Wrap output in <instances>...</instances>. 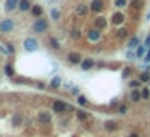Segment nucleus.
Here are the masks:
<instances>
[{
    "label": "nucleus",
    "instance_id": "f257e3e1",
    "mask_svg": "<svg viewBox=\"0 0 150 137\" xmlns=\"http://www.w3.org/2000/svg\"><path fill=\"white\" fill-rule=\"evenodd\" d=\"M47 28H49V23L44 18H37L34 21V24H32V29L36 32H44V31H47Z\"/></svg>",
    "mask_w": 150,
    "mask_h": 137
},
{
    "label": "nucleus",
    "instance_id": "f03ea898",
    "mask_svg": "<svg viewBox=\"0 0 150 137\" xmlns=\"http://www.w3.org/2000/svg\"><path fill=\"white\" fill-rule=\"evenodd\" d=\"M23 45H24V50H26V52H34V50H37L39 42L36 40L34 37H28V39H24Z\"/></svg>",
    "mask_w": 150,
    "mask_h": 137
},
{
    "label": "nucleus",
    "instance_id": "7ed1b4c3",
    "mask_svg": "<svg viewBox=\"0 0 150 137\" xmlns=\"http://www.w3.org/2000/svg\"><path fill=\"white\" fill-rule=\"evenodd\" d=\"M13 21L11 19H3V21L0 23V31L2 32H10V31H13Z\"/></svg>",
    "mask_w": 150,
    "mask_h": 137
},
{
    "label": "nucleus",
    "instance_id": "20e7f679",
    "mask_svg": "<svg viewBox=\"0 0 150 137\" xmlns=\"http://www.w3.org/2000/svg\"><path fill=\"white\" fill-rule=\"evenodd\" d=\"M68 61H70L71 65H79V63H82V58H81V55H79V53L71 52L70 55H68Z\"/></svg>",
    "mask_w": 150,
    "mask_h": 137
},
{
    "label": "nucleus",
    "instance_id": "39448f33",
    "mask_svg": "<svg viewBox=\"0 0 150 137\" xmlns=\"http://www.w3.org/2000/svg\"><path fill=\"white\" fill-rule=\"evenodd\" d=\"M91 10L95 11V13H100V11L103 10V2H102V0H94L91 3Z\"/></svg>",
    "mask_w": 150,
    "mask_h": 137
},
{
    "label": "nucleus",
    "instance_id": "423d86ee",
    "mask_svg": "<svg viewBox=\"0 0 150 137\" xmlns=\"http://www.w3.org/2000/svg\"><path fill=\"white\" fill-rule=\"evenodd\" d=\"M70 106L66 105V103H63V102H53V111L57 113H63L65 110H68Z\"/></svg>",
    "mask_w": 150,
    "mask_h": 137
},
{
    "label": "nucleus",
    "instance_id": "0eeeda50",
    "mask_svg": "<svg viewBox=\"0 0 150 137\" xmlns=\"http://www.w3.org/2000/svg\"><path fill=\"white\" fill-rule=\"evenodd\" d=\"M18 5H20V0H7L5 2V10L13 11L15 8H18Z\"/></svg>",
    "mask_w": 150,
    "mask_h": 137
},
{
    "label": "nucleus",
    "instance_id": "6e6552de",
    "mask_svg": "<svg viewBox=\"0 0 150 137\" xmlns=\"http://www.w3.org/2000/svg\"><path fill=\"white\" fill-rule=\"evenodd\" d=\"M39 121H40L42 124H49L50 121H52V116H50L49 113L42 111V113H39Z\"/></svg>",
    "mask_w": 150,
    "mask_h": 137
},
{
    "label": "nucleus",
    "instance_id": "1a4fd4ad",
    "mask_svg": "<svg viewBox=\"0 0 150 137\" xmlns=\"http://www.w3.org/2000/svg\"><path fill=\"white\" fill-rule=\"evenodd\" d=\"M18 8H20L21 11H28V10H31V2L29 0H20V5H18Z\"/></svg>",
    "mask_w": 150,
    "mask_h": 137
},
{
    "label": "nucleus",
    "instance_id": "9d476101",
    "mask_svg": "<svg viewBox=\"0 0 150 137\" xmlns=\"http://www.w3.org/2000/svg\"><path fill=\"white\" fill-rule=\"evenodd\" d=\"M94 66V60H92V58H86V60H82V63H81V68H82V70H91V68Z\"/></svg>",
    "mask_w": 150,
    "mask_h": 137
},
{
    "label": "nucleus",
    "instance_id": "9b49d317",
    "mask_svg": "<svg viewBox=\"0 0 150 137\" xmlns=\"http://www.w3.org/2000/svg\"><path fill=\"white\" fill-rule=\"evenodd\" d=\"M89 40L91 42H95V40H98V37H100V34H98V29H92V31H89Z\"/></svg>",
    "mask_w": 150,
    "mask_h": 137
},
{
    "label": "nucleus",
    "instance_id": "f8f14e48",
    "mask_svg": "<svg viewBox=\"0 0 150 137\" xmlns=\"http://www.w3.org/2000/svg\"><path fill=\"white\" fill-rule=\"evenodd\" d=\"M31 13L34 15L36 18H40V15L44 13V8H42V7H39V5H34V7L31 8Z\"/></svg>",
    "mask_w": 150,
    "mask_h": 137
},
{
    "label": "nucleus",
    "instance_id": "ddd939ff",
    "mask_svg": "<svg viewBox=\"0 0 150 137\" xmlns=\"http://www.w3.org/2000/svg\"><path fill=\"white\" fill-rule=\"evenodd\" d=\"M140 99H142V92H139V90L134 89V90L131 92V100H133V102H139Z\"/></svg>",
    "mask_w": 150,
    "mask_h": 137
},
{
    "label": "nucleus",
    "instance_id": "4468645a",
    "mask_svg": "<svg viewBox=\"0 0 150 137\" xmlns=\"http://www.w3.org/2000/svg\"><path fill=\"white\" fill-rule=\"evenodd\" d=\"M105 26H107L105 18H97V19H95V29H103Z\"/></svg>",
    "mask_w": 150,
    "mask_h": 137
},
{
    "label": "nucleus",
    "instance_id": "2eb2a0df",
    "mask_svg": "<svg viewBox=\"0 0 150 137\" xmlns=\"http://www.w3.org/2000/svg\"><path fill=\"white\" fill-rule=\"evenodd\" d=\"M128 47H129L131 50L136 49V47H139V37H133V39H131L129 44H128Z\"/></svg>",
    "mask_w": 150,
    "mask_h": 137
},
{
    "label": "nucleus",
    "instance_id": "dca6fc26",
    "mask_svg": "<svg viewBox=\"0 0 150 137\" xmlns=\"http://www.w3.org/2000/svg\"><path fill=\"white\" fill-rule=\"evenodd\" d=\"M131 7L136 8V10H140V8L144 7V0H133V3H131Z\"/></svg>",
    "mask_w": 150,
    "mask_h": 137
},
{
    "label": "nucleus",
    "instance_id": "f3484780",
    "mask_svg": "<svg viewBox=\"0 0 150 137\" xmlns=\"http://www.w3.org/2000/svg\"><path fill=\"white\" fill-rule=\"evenodd\" d=\"M76 13L79 15V16H84V15L87 13V7H84V5H79V7L76 8Z\"/></svg>",
    "mask_w": 150,
    "mask_h": 137
},
{
    "label": "nucleus",
    "instance_id": "a211bd4d",
    "mask_svg": "<svg viewBox=\"0 0 150 137\" xmlns=\"http://www.w3.org/2000/svg\"><path fill=\"white\" fill-rule=\"evenodd\" d=\"M77 118H79L81 121H87L91 116H89V113H86V111H77Z\"/></svg>",
    "mask_w": 150,
    "mask_h": 137
},
{
    "label": "nucleus",
    "instance_id": "6ab92c4d",
    "mask_svg": "<svg viewBox=\"0 0 150 137\" xmlns=\"http://www.w3.org/2000/svg\"><path fill=\"white\" fill-rule=\"evenodd\" d=\"M121 21H123V15L121 13H115V15H113V23H115V24H119Z\"/></svg>",
    "mask_w": 150,
    "mask_h": 137
},
{
    "label": "nucleus",
    "instance_id": "aec40b11",
    "mask_svg": "<svg viewBox=\"0 0 150 137\" xmlns=\"http://www.w3.org/2000/svg\"><path fill=\"white\" fill-rule=\"evenodd\" d=\"M126 34H128V31H126L124 28H121V29H118V32H116V35H118L119 39H124L126 37Z\"/></svg>",
    "mask_w": 150,
    "mask_h": 137
},
{
    "label": "nucleus",
    "instance_id": "412c9836",
    "mask_svg": "<svg viewBox=\"0 0 150 137\" xmlns=\"http://www.w3.org/2000/svg\"><path fill=\"white\" fill-rule=\"evenodd\" d=\"M147 49H149L147 45H140L139 49H137V56H144V53H145Z\"/></svg>",
    "mask_w": 150,
    "mask_h": 137
},
{
    "label": "nucleus",
    "instance_id": "4be33fe9",
    "mask_svg": "<svg viewBox=\"0 0 150 137\" xmlns=\"http://www.w3.org/2000/svg\"><path fill=\"white\" fill-rule=\"evenodd\" d=\"M50 45H52V49H60V42L57 40L55 37H52V39H50Z\"/></svg>",
    "mask_w": 150,
    "mask_h": 137
},
{
    "label": "nucleus",
    "instance_id": "5701e85b",
    "mask_svg": "<svg viewBox=\"0 0 150 137\" xmlns=\"http://www.w3.org/2000/svg\"><path fill=\"white\" fill-rule=\"evenodd\" d=\"M5 73H7L8 76H13V74H15V71H13V68H11V65H5Z\"/></svg>",
    "mask_w": 150,
    "mask_h": 137
},
{
    "label": "nucleus",
    "instance_id": "b1692460",
    "mask_svg": "<svg viewBox=\"0 0 150 137\" xmlns=\"http://www.w3.org/2000/svg\"><path fill=\"white\" fill-rule=\"evenodd\" d=\"M140 81H142V82L150 81V73H142V74H140Z\"/></svg>",
    "mask_w": 150,
    "mask_h": 137
},
{
    "label": "nucleus",
    "instance_id": "393cba45",
    "mask_svg": "<svg viewBox=\"0 0 150 137\" xmlns=\"http://www.w3.org/2000/svg\"><path fill=\"white\" fill-rule=\"evenodd\" d=\"M129 86H131L133 89H137V87L140 86V81H131V82H129Z\"/></svg>",
    "mask_w": 150,
    "mask_h": 137
},
{
    "label": "nucleus",
    "instance_id": "a878e982",
    "mask_svg": "<svg viewBox=\"0 0 150 137\" xmlns=\"http://www.w3.org/2000/svg\"><path fill=\"white\" fill-rule=\"evenodd\" d=\"M149 97H150V92H149V89H144V90H142V99H149Z\"/></svg>",
    "mask_w": 150,
    "mask_h": 137
},
{
    "label": "nucleus",
    "instance_id": "bb28decb",
    "mask_svg": "<svg viewBox=\"0 0 150 137\" xmlns=\"http://www.w3.org/2000/svg\"><path fill=\"white\" fill-rule=\"evenodd\" d=\"M77 102H79V105H87V100H86V97H82V95L77 99Z\"/></svg>",
    "mask_w": 150,
    "mask_h": 137
},
{
    "label": "nucleus",
    "instance_id": "cd10ccee",
    "mask_svg": "<svg viewBox=\"0 0 150 137\" xmlns=\"http://www.w3.org/2000/svg\"><path fill=\"white\" fill-rule=\"evenodd\" d=\"M115 5H116V7H124L126 0H115Z\"/></svg>",
    "mask_w": 150,
    "mask_h": 137
},
{
    "label": "nucleus",
    "instance_id": "c85d7f7f",
    "mask_svg": "<svg viewBox=\"0 0 150 137\" xmlns=\"http://www.w3.org/2000/svg\"><path fill=\"white\" fill-rule=\"evenodd\" d=\"M131 74V68H124L123 70V77H128Z\"/></svg>",
    "mask_w": 150,
    "mask_h": 137
},
{
    "label": "nucleus",
    "instance_id": "c756f323",
    "mask_svg": "<svg viewBox=\"0 0 150 137\" xmlns=\"http://www.w3.org/2000/svg\"><path fill=\"white\" fill-rule=\"evenodd\" d=\"M58 86H60V77H55L52 81V87H58Z\"/></svg>",
    "mask_w": 150,
    "mask_h": 137
},
{
    "label": "nucleus",
    "instance_id": "7c9ffc66",
    "mask_svg": "<svg viewBox=\"0 0 150 137\" xmlns=\"http://www.w3.org/2000/svg\"><path fill=\"white\" fill-rule=\"evenodd\" d=\"M58 16H60L58 10H55V8H53V10H52V18H53V19H58Z\"/></svg>",
    "mask_w": 150,
    "mask_h": 137
},
{
    "label": "nucleus",
    "instance_id": "2f4dec72",
    "mask_svg": "<svg viewBox=\"0 0 150 137\" xmlns=\"http://www.w3.org/2000/svg\"><path fill=\"white\" fill-rule=\"evenodd\" d=\"M126 110H128V108H126V105H119V106H118V111L121 113V115H124Z\"/></svg>",
    "mask_w": 150,
    "mask_h": 137
},
{
    "label": "nucleus",
    "instance_id": "473e14b6",
    "mask_svg": "<svg viewBox=\"0 0 150 137\" xmlns=\"http://www.w3.org/2000/svg\"><path fill=\"white\" fill-rule=\"evenodd\" d=\"M21 123V116H13V124L16 126V124Z\"/></svg>",
    "mask_w": 150,
    "mask_h": 137
},
{
    "label": "nucleus",
    "instance_id": "72a5a7b5",
    "mask_svg": "<svg viewBox=\"0 0 150 137\" xmlns=\"http://www.w3.org/2000/svg\"><path fill=\"white\" fill-rule=\"evenodd\" d=\"M73 37H74V39H79V37H81V32L77 31V29H74V31H73Z\"/></svg>",
    "mask_w": 150,
    "mask_h": 137
},
{
    "label": "nucleus",
    "instance_id": "f704fd0d",
    "mask_svg": "<svg viewBox=\"0 0 150 137\" xmlns=\"http://www.w3.org/2000/svg\"><path fill=\"white\" fill-rule=\"evenodd\" d=\"M145 45H147V47H149V49H150V35H149V37L145 39Z\"/></svg>",
    "mask_w": 150,
    "mask_h": 137
},
{
    "label": "nucleus",
    "instance_id": "c9c22d12",
    "mask_svg": "<svg viewBox=\"0 0 150 137\" xmlns=\"http://www.w3.org/2000/svg\"><path fill=\"white\" fill-rule=\"evenodd\" d=\"M145 61H150V49H149V52H147V55H145Z\"/></svg>",
    "mask_w": 150,
    "mask_h": 137
},
{
    "label": "nucleus",
    "instance_id": "e433bc0d",
    "mask_svg": "<svg viewBox=\"0 0 150 137\" xmlns=\"http://www.w3.org/2000/svg\"><path fill=\"white\" fill-rule=\"evenodd\" d=\"M129 137H139V134H131Z\"/></svg>",
    "mask_w": 150,
    "mask_h": 137
},
{
    "label": "nucleus",
    "instance_id": "4c0bfd02",
    "mask_svg": "<svg viewBox=\"0 0 150 137\" xmlns=\"http://www.w3.org/2000/svg\"><path fill=\"white\" fill-rule=\"evenodd\" d=\"M147 18H149V19H150V13H149V16H147Z\"/></svg>",
    "mask_w": 150,
    "mask_h": 137
},
{
    "label": "nucleus",
    "instance_id": "58836bf2",
    "mask_svg": "<svg viewBox=\"0 0 150 137\" xmlns=\"http://www.w3.org/2000/svg\"><path fill=\"white\" fill-rule=\"evenodd\" d=\"M149 82H150V81H149Z\"/></svg>",
    "mask_w": 150,
    "mask_h": 137
}]
</instances>
